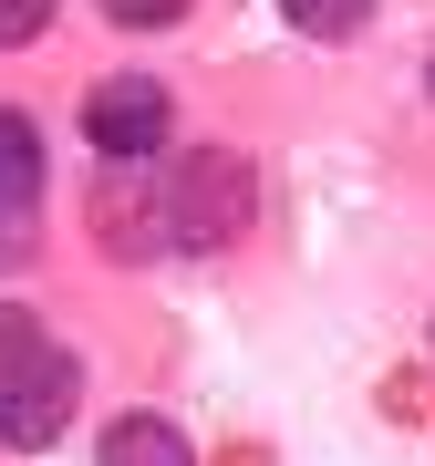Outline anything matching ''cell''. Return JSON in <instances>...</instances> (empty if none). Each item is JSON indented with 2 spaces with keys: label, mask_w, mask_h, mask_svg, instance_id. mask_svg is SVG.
Listing matches in <instances>:
<instances>
[{
  "label": "cell",
  "mask_w": 435,
  "mask_h": 466,
  "mask_svg": "<svg viewBox=\"0 0 435 466\" xmlns=\"http://www.w3.org/2000/svg\"><path fill=\"white\" fill-rule=\"evenodd\" d=\"M146 249L156 259H218L228 238H249V218H259V167L238 146H167L146 177Z\"/></svg>",
  "instance_id": "obj_1"
},
{
  "label": "cell",
  "mask_w": 435,
  "mask_h": 466,
  "mask_svg": "<svg viewBox=\"0 0 435 466\" xmlns=\"http://www.w3.org/2000/svg\"><path fill=\"white\" fill-rule=\"evenodd\" d=\"M73 135H84V156H94L104 177H146L156 156L177 146V84H167V73H146V63L94 73L84 104H73Z\"/></svg>",
  "instance_id": "obj_2"
},
{
  "label": "cell",
  "mask_w": 435,
  "mask_h": 466,
  "mask_svg": "<svg viewBox=\"0 0 435 466\" xmlns=\"http://www.w3.org/2000/svg\"><path fill=\"white\" fill-rule=\"evenodd\" d=\"M42 208H52V135L32 104H0V269L42 259Z\"/></svg>",
  "instance_id": "obj_3"
},
{
  "label": "cell",
  "mask_w": 435,
  "mask_h": 466,
  "mask_svg": "<svg viewBox=\"0 0 435 466\" xmlns=\"http://www.w3.org/2000/svg\"><path fill=\"white\" fill-rule=\"evenodd\" d=\"M73 415H84V352L73 342H52L32 373L0 394V456H42V446H63Z\"/></svg>",
  "instance_id": "obj_4"
},
{
  "label": "cell",
  "mask_w": 435,
  "mask_h": 466,
  "mask_svg": "<svg viewBox=\"0 0 435 466\" xmlns=\"http://www.w3.org/2000/svg\"><path fill=\"white\" fill-rule=\"evenodd\" d=\"M94 466H197L177 415H156V404H115V415L94 425Z\"/></svg>",
  "instance_id": "obj_5"
},
{
  "label": "cell",
  "mask_w": 435,
  "mask_h": 466,
  "mask_svg": "<svg viewBox=\"0 0 435 466\" xmlns=\"http://www.w3.org/2000/svg\"><path fill=\"white\" fill-rule=\"evenodd\" d=\"M269 11H280L301 42H363L373 21H384V0H269Z\"/></svg>",
  "instance_id": "obj_6"
},
{
  "label": "cell",
  "mask_w": 435,
  "mask_h": 466,
  "mask_svg": "<svg viewBox=\"0 0 435 466\" xmlns=\"http://www.w3.org/2000/svg\"><path fill=\"white\" fill-rule=\"evenodd\" d=\"M42 352H52V321L32 311V300H0V394H11V383L42 363Z\"/></svg>",
  "instance_id": "obj_7"
},
{
  "label": "cell",
  "mask_w": 435,
  "mask_h": 466,
  "mask_svg": "<svg viewBox=\"0 0 435 466\" xmlns=\"http://www.w3.org/2000/svg\"><path fill=\"white\" fill-rule=\"evenodd\" d=\"M187 11H197V0H94L104 32H135V42H146V32H177Z\"/></svg>",
  "instance_id": "obj_8"
},
{
  "label": "cell",
  "mask_w": 435,
  "mask_h": 466,
  "mask_svg": "<svg viewBox=\"0 0 435 466\" xmlns=\"http://www.w3.org/2000/svg\"><path fill=\"white\" fill-rule=\"evenodd\" d=\"M52 21H63V0H0V52H32Z\"/></svg>",
  "instance_id": "obj_9"
},
{
  "label": "cell",
  "mask_w": 435,
  "mask_h": 466,
  "mask_svg": "<svg viewBox=\"0 0 435 466\" xmlns=\"http://www.w3.org/2000/svg\"><path fill=\"white\" fill-rule=\"evenodd\" d=\"M415 94H425V115H435V42H425V63H415Z\"/></svg>",
  "instance_id": "obj_10"
},
{
  "label": "cell",
  "mask_w": 435,
  "mask_h": 466,
  "mask_svg": "<svg viewBox=\"0 0 435 466\" xmlns=\"http://www.w3.org/2000/svg\"><path fill=\"white\" fill-rule=\"evenodd\" d=\"M425 352H435V321H425Z\"/></svg>",
  "instance_id": "obj_11"
}]
</instances>
